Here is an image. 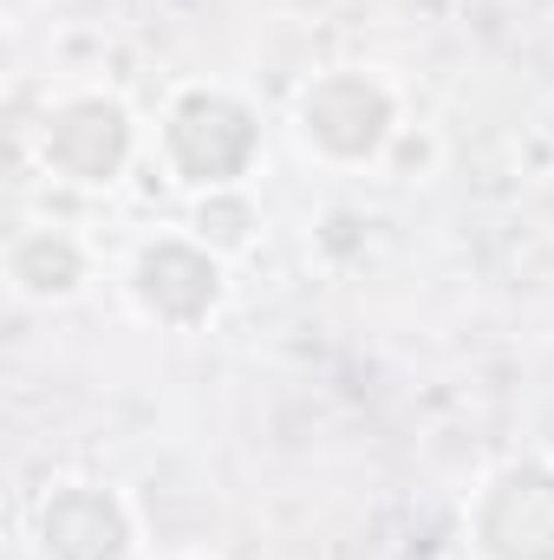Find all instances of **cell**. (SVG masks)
Wrapping results in <instances>:
<instances>
[{
  "instance_id": "obj_1",
  "label": "cell",
  "mask_w": 554,
  "mask_h": 560,
  "mask_svg": "<svg viewBox=\"0 0 554 560\" xmlns=\"http://www.w3.org/2000/svg\"><path fill=\"white\" fill-rule=\"evenodd\" d=\"M157 156L176 189H249L262 163V118L229 85H176L157 118Z\"/></svg>"
},
{
  "instance_id": "obj_2",
  "label": "cell",
  "mask_w": 554,
  "mask_h": 560,
  "mask_svg": "<svg viewBox=\"0 0 554 560\" xmlns=\"http://www.w3.org/2000/svg\"><path fill=\"white\" fill-rule=\"evenodd\" d=\"M293 138L333 170H366V163H385V150L405 138V112L379 72L333 66L293 92Z\"/></svg>"
},
{
  "instance_id": "obj_3",
  "label": "cell",
  "mask_w": 554,
  "mask_h": 560,
  "mask_svg": "<svg viewBox=\"0 0 554 560\" xmlns=\"http://www.w3.org/2000/svg\"><path fill=\"white\" fill-rule=\"evenodd\" d=\"M33 156L66 189H112L138 156V118L118 92H59L33 125Z\"/></svg>"
},
{
  "instance_id": "obj_4",
  "label": "cell",
  "mask_w": 554,
  "mask_h": 560,
  "mask_svg": "<svg viewBox=\"0 0 554 560\" xmlns=\"http://www.w3.org/2000/svg\"><path fill=\"white\" fill-rule=\"evenodd\" d=\"M125 293H131L138 319L163 326V332H196L216 319V306L229 293V261L216 248H203L189 229H163L131 248Z\"/></svg>"
},
{
  "instance_id": "obj_5",
  "label": "cell",
  "mask_w": 554,
  "mask_h": 560,
  "mask_svg": "<svg viewBox=\"0 0 554 560\" xmlns=\"http://www.w3.org/2000/svg\"><path fill=\"white\" fill-rule=\"evenodd\" d=\"M476 560H554V456H509L463 509Z\"/></svg>"
},
{
  "instance_id": "obj_6",
  "label": "cell",
  "mask_w": 554,
  "mask_h": 560,
  "mask_svg": "<svg viewBox=\"0 0 554 560\" xmlns=\"http://www.w3.org/2000/svg\"><path fill=\"white\" fill-rule=\"evenodd\" d=\"M39 560H131L138 555V515L131 502L99 476H59L39 489L26 515Z\"/></svg>"
},
{
  "instance_id": "obj_7",
  "label": "cell",
  "mask_w": 554,
  "mask_h": 560,
  "mask_svg": "<svg viewBox=\"0 0 554 560\" xmlns=\"http://www.w3.org/2000/svg\"><path fill=\"white\" fill-rule=\"evenodd\" d=\"M0 275H7V287H13L26 306H66V300H79L85 280H92V248H85L72 229L26 222V229L7 235Z\"/></svg>"
},
{
  "instance_id": "obj_8",
  "label": "cell",
  "mask_w": 554,
  "mask_h": 560,
  "mask_svg": "<svg viewBox=\"0 0 554 560\" xmlns=\"http://www.w3.org/2000/svg\"><path fill=\"white\" fill-rule=\"evenodd\" d=\"M255 229H262V215H255V202H249V189H216V196H196V215H189V235H196L203 248H216L222 261H235V255H249V248H255Z\"/></svg>"
},
{
  "instance_id": "obj_9",
  "label": "cell",
  "mask_w": 554,
  "mask_h": 560,
  "mask_svg": "<svg viewBox=\"0 0 554 560\" xmlns=\"http://www.w3.org/2000/svg\"><path fill=\"white\" fill-rule=\"evenodd\" d=\"M170 560H203V555H170Z\"/></svg>"
}]
</instances>
